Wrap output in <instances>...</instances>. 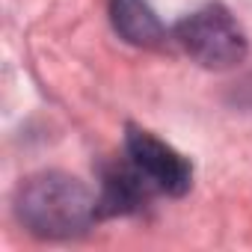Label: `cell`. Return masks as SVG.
I'll return each instance as SVG.
<instances>
[{"instance_id": "6da1fadb", "label": "cell", "mask_w": 252, "mask_h": 252, "mask_svg": "<svg viewBox=\"0 0 252 252\" xmlns=\"http://www.w3.org/2000/svg\"><path fill=\"white\" fill-rule=\"evenodd\" d=\"M12 205L18 222L45 240L80 237L101 220L98 196L80 178L60 169H45L24 178Z\"/></svg>"}, {"instance_id": "7a4b0ae2", "label": "cell", "mask_w": 252, "mask_h": 252, "mask_svg": "<svg viewBox=\"0 0 252 252\" xmlns=\"http://www.w3.org/2000/svg\"><path fill=\"white\" fill-rule=\"evenodd\" d=\"M172 36L190 60L214 71L231 68L243 63L249 54V39L243 27L222 3H205L193 9L190 15H184L175 24Z\"/></svg>"}, {"instance_id": "5b68a950", "label": "cell", "mask_w": 252, "mask_h": 252, "mask_svg": "<svg viewBox=\"0 0 252 252\" xmlns=\"http://www.w3.org/2000/svg\"><path fill=\"white\" fill-rule=\"evenodd\" d=\"M113 30L137 48H158L166 39V27L149 0H110Z\"/></svg>"}, {"instance_id": "3957f363", "label": "cell", "mask_w": 252, "mask_h": 252, "mask_svg": "<svg viewBox=\"0 0 252 252\" xmlns=\"http://www.w3.org/2000/svg\"><path fill=\"white\" fill-rule=\"evenodd\" d=\"M125 155L131 158V163L149 178V184L158 193L184 196L193 187L190 160L181 152H175L169 143L158 140L146 128H137V125H128V128H125Z\"/></svg>"}, {"instance_id": "277c9868", "label": "cell", "mask_w": 252, "mask_h": 252, "mask_svg": "<svg viewBox=\"0 0 252 252\" xmlns=\"http://www.w3.org/2000/svg\"><path fill=\"white\" fill-rule=\"evenodd\" d=\"M152 193H158L149 178L131 163V158L113 160L101 172V193H98V211L101 217H119V214H137Z\"/></svg>"}]
</instances>
